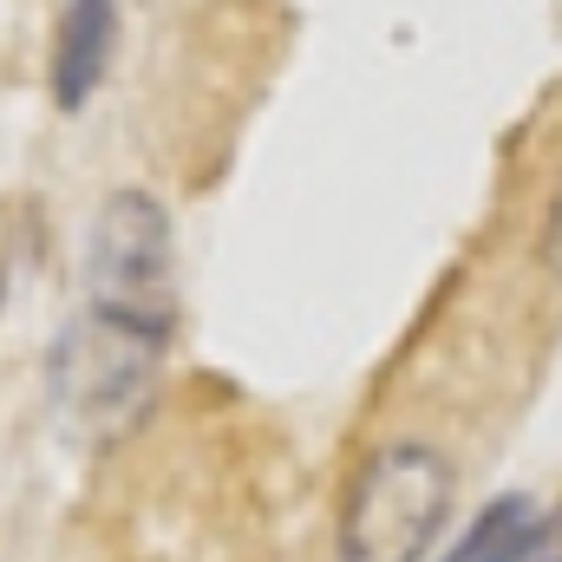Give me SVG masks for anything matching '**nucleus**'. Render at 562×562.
I'll return each mask as SVG.
<instances>
[{
    "mask_svg": "<svg viewBox=\"0 0 562 562\" xmlns=\"http://www.w3.org/2000/svg\"><path fill=\"white\" fill-rule=\"evenodd\" d=\"M112 40H119V0H66L59 40H53V99L66 112H79L99 92L112 66Z\"/></svg>",
    "mask_w": 562,
    "mask_h": 562,
    "instance_id": "nucleus-4",
    "label": "nucleus"
},
{
    "mask_svg": "<svg viewBox=\"0 0 562 562\" xmlns=\"http://www.w3.org/2000/svg\"><path fill=\"white\" fill-rule=\"evenodd\" d=\"M530 562H562V504H557V510H543L537 543H530Z\"/></svg>",
    "mask_w": 562,
    "mask_h": 562,
    "instance_id": "nucleus-7",
    "label": "nucleus"
},
{
    "mask_svg": "<svg viewBox=\"0 0 562 562\" xmlns=\"http://www.w3.org/2000/svg\"><path fill=\"white\" fill-rule=\"evenodd\" d=\"M86 307L170 340V327H177V249H170V216L157 196L119 190L99 203L92 236H86Z\"/></svg>",
    "mask_w": 562,
    "mask_h": 562,
    "instance_id": "nucleus-3",
    "label": "nucleus"
},
{
    "mask_svg": "<svg viewBox=\"0 0 562 562\" xmlns=\"http://www.w3.org/2000/svg\"><path fill=\"white\" fill-rule=\"evenodd\" d=\"M537 524H543V510H537L524 491H504V497L484 504L477 524L445 550V562H530Z\"/></svg>",
    "mask_w": 562,
    "mask_h": 562,
    "instance_id": "nucleus-5",
    "label": "nucleus"
},
{
    "mask_svg": "<svg viewBox=\"0 0 562 562\" xmlns=\"http://www.w3.org/2000/svg\"><path fill=\"white\" fill-rule=\"evenodd\" d=\"M451 458L425 438H393L347 477L334 550L340 562H425L451 524Z\"/></svg>",
    "mask_w": 562,
    "mask_h": 562,
    "instance_id": "nucleus-1",
    "label": "nucleus"
},
{
    "mask_svg": "<svg viewBox=\"0 0 562 562\" xmlns=\"http://www.w3.org/2000/svg\"><path fill=\"white\" fill-rule=\"evenodd\" d=\"M164 353H170L164 334L86 307V314L53 340V360H46L53 406L79 425L86 438H125V431L150 413V400H157Z\"/></svg>",
    "mask_w": 562,
    "mask_h": 562,
    "instance_id": "nucleus-2",
    "label": "nucleus"
},
{
    "mask_svg": "<svg viewBox=\"0 0 562 562\" xmlns=\"http://www.w3.org/2000/svg\"><path fill=\"white\" fill-rule=\"evenodd\" d=\"M543 269L562 281V183L550 196V210H543Z\"/></svg>",
    "mask_w": 562,
    "mask_h": 562,
    "instance_id": "nucleus-6",
    "label": "nucleus"
}]
</instances>
